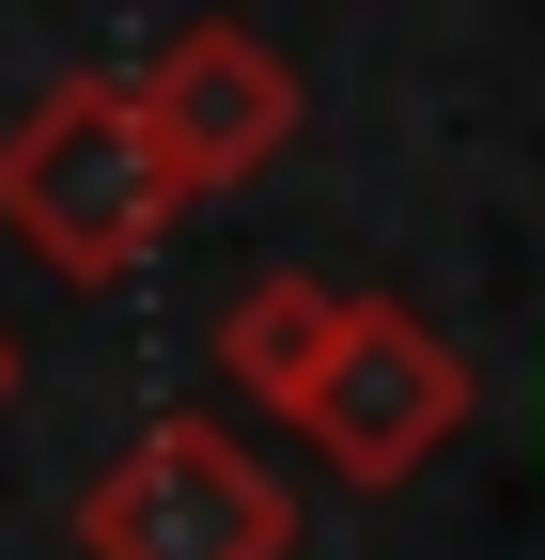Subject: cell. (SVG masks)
<instances>
[{"mask_svg":"<svg viewBox=\"0 0 545 560\" xmlns=\"http://www.w3.org/2000/svg\"><path fill=\"white\" fill-rule=\"evenodd\" d=\"M172 219H187V187H172V156H156V125H141V94L109 79H47L16 125H0V234H16L32 265H62V280H141L156 249H172Z\"/></svg>","mask_w":545,"mask_h":560,"instance_id":"cell-1","label":"cell"},{"mask_svg":"<svg viewBox=\"0 0 545 560\" xmlns=\"http://www.w3.org/2000/svg\"><path fill=\"white\" fill-rule=\"evenodd\" d=\"M79 545L94 560H281L297 545V499H281V467H265L234 420H141L94 482H79Z\"/></svg>","mask_w":545,"mask_h":560,"instance_id":"cell-2","label":"cell"},{"mask_svg":"<svg viewBox=\"0 0 545 560\" xmlns=\"http://www.w3.org/2000/svg\"><path fill=\"white\" fill-rule=\"evenodd\" d=\"M297 436L344 467V482H421V467L467 436V359H452L405 296H344V342H327Z\"/></svg>","mask_w":545,"mask_h":560,"instance_id":"cell-3","label":"cell"},{"mask_svg":"<svg viewBox=\"0 0 545 560\" xmlns=\"http://www.w3.org/2000/svg\"><path fill=\"white\" fill-rule=\"evenodd\" d=\"M125 94H141V125H156V156H172V187H187V202H202V187H250V172H281V140L312 125L297 62L265 47V32H234V16L172 32L156 62H125Z\"/></svg>","mask_w":545,"mask_h":560,"instance_id":"cell-4","label":"cell"},{"mask_svg":"<svg viewBox=\"0 0 545 560\" xmlns=\"http://www.w3.org/2000/svg\"><path fill=\"white\" fill-rule=\"evenodd\" d=\"M327 342H344V280L265 265V280H234V312H219V374H234L265 420H297L312 374H327Z\"/></svg>","mask_w":545,"mask_h":560,"instance_id":"cell-5","label":"cell"},{"mask_svg":"<svg viewBox=\"0 0 545 560\" xmlns=\"http://www.w3.org/2000/svg\"><path fill=\"white\" fill-rule=\"evenodd\" d=\"M0 405H16V342H0Z\"/></svg>","mask_w":545,"mask_h":560,"instance_id":"cell-6","label":"cell"}]
</instances>
